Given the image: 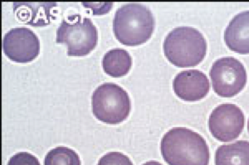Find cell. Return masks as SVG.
Here are the masks:
<instances>
[{
    "mask_svg": "<svg viewBox=\"0 0 249 165\" xmlns=\"http://www.w3.org/2000/svg\"><path fill=\"white\" fill-rule=\"evenodd\" d=\"M210 76L214 91L225 98L232 97L240 92L247 81L244 65L231 57L215 60L211 68Z\"/></svg>",
    "mask_w": 249,
    "mask_h": 165,
    "instance_id": "obj_6",
    "label": "cell"
},
{
    "mask_svg": "<svg viewBox=\"0 0 249 165\" xmlns=\"http://www.w3.org/2000/svg\"><path fill=\"white\" fill-rule=\"evenodd\" d=\"M92 112L100 121L109 124H119L126 119L131 109L127 92L116 84L104 83L91 96Z\"/></svg>",
    "mask_w": 249,
    "mask_h": 165,
    "instance_id": "obj_5",
    "label": "cell"
},
{
    "mask_svg": "<svg viewBox=\"0 0 249 165\" xmlns=\"http://www.w3.org/2000/svg\"><path fill=\"white\" fill-rule=\"evenodd\" d=\"M102 67L106 74L113 77L125 75L129 71L132 60L129 53L122 48L107 51L102 59Z\"/></svg>",
    "mask_w": 249,
    "mask_h": 165,
    "instance_id": "obj_13",
    "label": "cell"
},
{
    "mask_svg": "<svg viewBox=\"0 0 249 165\" xmlns=\"http://www.w3.org/2000/svg\"><path fill=\"white\" fill-rule=\"evenodd\" d=\"M44 165H81V161L73 150L60 146L53 149L47 153Z\"/></svg>",
    "mask_w": 249,
    "mask_h": 165,
    "instance_id": "obj_14",
    "label": "cell"
},
{
    "mask_svg": "<svg viewBox=\"0 0 249 165\" xmlns=\"http://www.w3.org/2000/svg\"><path fill=\"white\" fill-rule=\"evenodd\" d=\"M154 26V18L150 9L137 3L121 6L116 10L113 20L115 37L126 45H137L145 42L151 37Z\"/></svg>",
    "mask_w": 249,
    "mask_h": 165,
    "instance_id": "obj_2",
    "label": "cell"
},
{
    "mask_svg": "<svg viewBox=\"0 0 249 165\" xmlns=\"http://www.w3.org/2000/svg\"><path fill=\"white\" fill-rule=\"evenodd\" d=\"M215 165H249V141L239 140L219 146L215 151Z\"/></svg>",
    "mask_w": 249,
    "mask_h": 165,
    "instance_id": "obj_12",
    "label": "cell"
},
{
    "mask_svg": "<svg viewBox=\"0 0 249 165\" xmlns=\"http://www.w3.org/2000/svg\"><path fill=\"white\" fill-rule=\"evenodd\" d=\"M160 151L169 165H208L209 147L199 134L184 127L167 132L160 142Z\"/></svg>",
    "mask_w": 249,
    "mask_h": 165,
    "instance_id": "obj_1",
    "label": "cell"
},
{
    "mask_svg": "<svg viewBox=\"0 0 249 165\" xmlns=\"http://www.w3.org/2000/svg\"><path fill=\"white\" fill-rule=\"evenodd\" d=\"M56 42L65 43L68 56H83L96 46L97 30L91 19L79 14L63 18L56 30Z\"/></svg>",
    "mask_w": 249,
    "mask_h": 165,
    "instance_id": "obj_4",
    "label": "cell"
},
{
    "mask_svg": "<svg viewBox=\"0 0 249 165\" xmlns=\"http://www.w3.org/2000/svg\"><path fill=\"white\" fill-rule=\"evenodd\" d=\"M55 2H13L14 14L20 21L32 26L49 25L54 18Z\"/></svg>",
    "mask_w": 249,
    "mask_h": 165,
    "instance_id": "obj_10",
    "label": "cell"
},
{
    "mask_svg": "<svg viewBox=\"0 0 249 165\" xmlns=\"http://www.w3.org/2000/svg\"><path fill=\"white\" fill-rule=\"evenodd\" d=\"M7 165H40L37 158L27 152H19L12 156Z\"/></svg>",
    "mask_w": 249,
    "mask_h": 165,
    "instance_id": "obj_16",
    "label": "cell"
},
{
    "mask_svg": "<svg viewBox=\"0 0 249 165\" xmlns=\"http://www.w3.org/2000/svg\"><path fill=\"white\" fill-rule=\"evenodd\" d=\"M244 124L243 112L232 104H223L216 107L211 113L208 121L212 135L223 142L237 138L242 132Z\"/></svg>",
    "mask_w": 249,
    "mask_h": 165,
    "instance_id": "obj_7",
    "label": "cell"
},
{
    "mask_svg": "<svg viewBox=\"0 0 249 165\" xmlns=\"http://www.w3.org/2000/svg\"><path fill=\"white\" fill-rule=\"evenodd\" d=\"M97 165H133L129 158L118 151L109 152L103 156Z\"/></svg>",
    "mask_w": 249,
    "mask_h": 165,
    "instance_id": "obj_15",
    "label": "cell"
},
{
    "mask_svg": "<svg viewBox=\"0 0 249 165\" xmlns=\"http://www.w3.org/2000/svg\"><path fill=\"white\" fill-rule=\"evenodd\" d=\"M247 127H248V132H249V120H248V121Z\"/></svg>",
    "mask_w": 249,
    "mask_h": 165,
    "instance_id": "obj_18",
    "label": "cell"
},
{
    "mask_svg": "<svg viewBox=\"0 0 249 165\" xmlns=\"http://www.w3.org/2000/svg\"><path fill=\"white\" fill-rule=\"evenodd\" d=\"M176 94L181 99L189 102L204 98L210 90V82L206 75L196 69L181 71L175 77L173 82Z\"/></svg>",
    "mask_w": 249,
    "mask_h": 165,
    "instance_id": "obj_9",
    "label": "cell"
},
{
    "mask_svg": "<svg viewBox=\"0 0 249 165\" xmlns=\"http://www.w3.org/2000/svg\"><path fill=\"white\" fill-rule=\"evenodd\" d=\"M2 48L5 55L17 62L26 63L37 57L39 52V41L36 34L26 27H16L4 35Z\"/></svg>",
    "mask_w": 249,
    "mask_h": 165,
    "instance_id": "obj_8",
    "label": "cell"
},
{
    "mask_svg": "<svg viewBox=\"0 0 249 165\" xmlns=\"http://www.w3.org/2000/svg\"><path fill=\"white\" fill-rule=\"evenodd\" d=\"M163 48L167 59L180 67L195 66L204 59L206 41L197 29L188 26L174 28L166 36Z\"/></svg>",
    "mask_w": 249,
    "mask_h": 165,
    "instance_id": "obj_3",
    "label": "cell"
},
{
    "mask_svg": "<svg viewBox=\"0 0 249 165\" xmlns=\"http://www.w3.org/2000/svg\"><path fill=\"white\" fill-rule=\"evenodd\" d=\"M142 165H163L161 163L156 161L151 160L146 162Z\"/></svg>",
    "mask_w": 249,
    "mask_h": 165,
    "instance_id": "obj_17",
    "label": "cell"
},
{
    "mask_svg": "<svg viewBox=\"0 0 249 165\" xmlns=\"http://www.w3.org/2000/svg\"><path fill=\"white\" fill-rule=\"evenodd\" d=\"M224 39L232 51L240 54H249V10L235 15L226 28Z\"/></svg>",
    "mask_w": 249,
    "mask_h": 165,
    "instance_id": "obj_11",
    "label": "cell"
}]
</instances>
